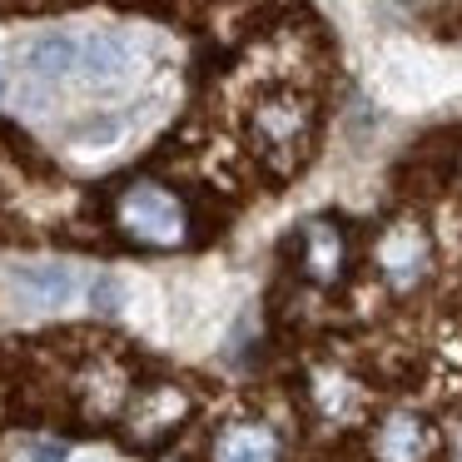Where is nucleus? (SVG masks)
<instances>
[{
	"label": "nucleus",
	"instance_id": "obj_6",
	"mask_svg": "<svg viewBox=\"0 0 462 462\" xmlns=\"http://www.w3.org/2000/svg\"><path fill=\"white\" fill-rule=\"evenodd\" d=\"M214 462H279V432L269 422H234L214 442Z\"/></svg>",
	"mask_w": 462,
	"mask_h": 462
},
{
	"label": "nucleus",
	"instance_id": "obj_5",
	"mask_svg": "<svg viewBox=\"0 0 462 462\" xmlns=\"http://www.w3.org/2000/svg\"><path fill=\"white\" fill-rule=\"evenodd\" d=\"M378 263H383V273H388L398 289L418 283L422 269H428V239H422V229H412V224H398V229H393L388 239L378 244Z\"/></svg>",
	"mask_w": 462,
	"mask_h": 462
},
{
	"label": "nucleus",
	"instance_id": "obj_10",
	"mask_svg": "<svg viewBox=\"0 0 462 462\" xmlns=\"http://www.w3.org/2000/svg\"><path fill=\"white\" fill-rule=\"evenodd\" d=\"M5 85H11V80H5V65H0V95H5Z\"/></svg>",
	"mask_w": 462,
	"mask_h": 462
},
{
	"label": "nucleus",
	"instance_id": "obj_9",
	"mask_svg": "<svg viewBox=\"0 0 462 462\" xmlns=\"http://www.w3.org/2000/svg\"><path fill=\"white\" fill-rule=\"evenodd\" d=\"M303 263H309L313 279H333V269L343 263V234L328 219H313L303 229Z\"/></svg>",
	"mask_w": 462,
	"mask_h": 462
},
{
	"label": "nucleus",
	"instance_id": "obj_8",
	"mask_svg": "<svg viewBox=\"0 0 462 462\" xmlns=\"http://www.w3.org/2000/svg\"><path fill=\"white\" fill-rule=\"evenodd\" d=\"M15 283H21L35 303H65L80 289L70 263H31V269H15Z\"/></svg>",
	"mask_w": 462,
	"mask_h": 462
},
{
	"label": "nucleus",
	"instance_id": "obj_2",
	"mask_svg": "<svg viewBox=\"0 0 462 462\" xmlns=\"http://www.w3.org/2000/svg\"><path fill=\"white\" fill-rule=\"evenodd\" d=\"M115 224L130 234L134 244H150V249H174V244L189 234V209L174 189L154 180H134L130 189L115 199Z\"/></svg>",
	"mask_w": 462,
	"mask_h": 462
},
{
	"label": "nucleus",
	"instance_id": "obj_1",
	"mask_svg": "<svg viewBox=\"0 0 462 462\" xmlns=\"http://www.w3.org/2000/svg\"><path fill=\"white\" fill-rule=\"evenodd\" d=\"M249 134L263 150V160L293 170L313 144V100L299 90H269L249 110Z\"/></svg>",
	"mask_w": 462,
	"mask_h": 462
},
{
	"label": "nucleus",
	"instance_id": "obj_7",
	"mask_svg": "<svg viewBox=\"0 0 462 462\" xmlns=\"http://www.w3.org/2000/svg\"><path fill=\"white\" fill-rule=\"evenodd\" d=\"M428 448H432V432L412 412H398V418H388L378 428V457L383 462H422Z\"/></svg>",
	"mask_w": 462,
	"mask_h": 462
},
{
	"label": "nucleus",
	"instance_id": "obj_3",
	"mask_svg": "<svg viewBox=\"0 0 462 462\" xmlns=\"http://www.w3.org/2000/svg\"><path fill=\"white\" fill-rule=\"evenodd\" d=\"M134 45L125 41L120 31H95L80 35V65H75V80H90V85H120L134 75Z\"/></svg>",
	"mask_w": 462,
	"mask_h": 462
},
{
	"label": "nucleus",
	"instance_id": "obj_4",
	"mask_svg": "<svg viewBox=\"0 0 462 462\" xmlns=\"http://www.w3.org/2000/svg\"><path fill=\"white\" fill-rule=\"evenodd\" d=\"M75 65H80V35H65V31L35 35L31 51H25V70H31V80H41V85L75 80Z\"/></svg>",
	"mask_w": 462,
	"mask_h": 462
}]
</instances>
